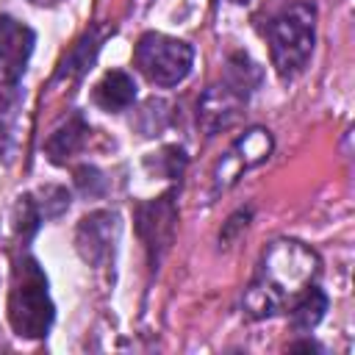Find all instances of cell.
Wrapping results in <instances>:
<instances>
[{
	"instance_id": "30bf717a",
	"label": "cell",
	"mask_w": 355,
	"mask_h": 355,
	"mask_svg": "<svg viewBox=\"0 0 355 355\" xmlns=\"http://www.w3.org/2000/svg\"><path fill=\"white\" fill-rule=\"evenodd\" d=\"M86 133H89V125L80 114H72L67 116L44 141V153L53 164H67L86 141Z\"/></svg>"
},
{
	"instance_id": "8992f818",
	"label": "cell",
	"mask_w": 355,
	"mask_h": 355,
	"mask_svg": "<svg viewBox=\"0 0 355 355\" xmlns=\"http://www.w3.org/2000/svg\"><path fill=\"white\" fill-rule=\"evenodd\" d=\"M269 153H272V133L263 130V128L247 130L241 139H236V144L227 150V155L216 164V169H214V189L222 191V189L233 186L244 169L263 164L269 158Z\"/></svg>"
},
{
	"instance_id": "277c9868",
	"label": "cell",
	"mask_w": 355,
	"mask_h": 355,
	"mask_svg": "<svg viewBox=\"0 0 355 355\" xmlns=\"http://www.w3.org/2000/svg\"><path fill=\"white\" fill-rule=\"evenodd\" d=\"M133 64L136 69L155 86L169 89L178 86L180 80H186V75L191 72L194 64V50L191 44L166 36V33H144L133 50Z\"/></svg>"
},
{
	"instance_id": "4fadbf2b",
	"label": "cell",
	"mask_w": 355,
	"mask_h": 355,
	"mask_svg": "<svg viewBox=\"0 0 355 355\" xmlns=\"http://www.w3.org/2000/svg\"><path fill=\"white\" fill-rule=\"evenodd\" d=\"M97 50H100V39H97V31H89L72 50H69V55L64 58V64H61V69H58V75L55 78H78V75H83L86 72V67L94 61V55H97Z\"/></svg>"
},
{
	"instance_id": "7a4b0ae2",
	"label": "cell",
	"mask_w": 355,
	"mask_h": 355,
	"mask_svg": "<svg viewBox=\"0 0 355 355\" xmlns=\"http://www.w3.org/2000/svg\"><path fill=\"white\" fill-rule=\"evenodd\" d=\"M55 308L47 291V277L36 258L22 255L14 263L11 291H8V322L22 338H42L53 324Z\"/></svg>"
},
{
	"instance_id": "5b68a950",
	"label": "cell",
	"mask_w": 355,
	"mask_h": 355,
	"mask_svg": "<svg viewBox=\"0 0 355 355\" xmlns=\"http://www.w3.org/2000/svg\"><path fill=\"white\" fill-rule=\"evenodd\" d=\"M175 225H178V208H175L172 194L141 202L136 208V233L144 241L153 263L169 250L172 236H175Z\"/></svg>"
},
{
	"instance_id": "3957f363",
	"label": "cell",
	"mask_w": 355,
	"mask_h": 355,
	"mask_svg": "<svg viewBox=\"0 0 355 355\" xmlns=\"http://www.w3.org/2000/svg\"><path fill=\"white\" fill-rule=\"evenodd\" d=\"M272 64L280 78H294L305 69L316 42V11L308 3H291L266 28Z\"/></svg>"
},
{
	"instance_id": "6da1fadb",
	"label": "cell",
	"mask_w": 355,
	"mask_h": 355,
	"mask_svg": "<svg viewBox=\"0 0 355 355\" xmlns=\"http://www.w3.org/2000/svg\"><path fill=\"white\" fill-rule=\"evenodd\" d=\"M319 275V258L300 241H275L258 266L255 280L244 294L250 319H266L286 308Z\"/></svg>"
},
{
	"instance_id": "52a82bcc",
	"label": "cell",
	"mask_w": 355,
	"mask_h": 355,
	"mask_svg": "<svg viewBox=\"0 0 355 355\" xmlns=\"http://www.w3.org/2000/svg\"><path fill=\"white\" fill-rule=\"evenodd\" d=\"M33 42L36 36L28 25L17 22L14 17L0 14V75L6 80H19L31 58Z\"/></svg>"
},
{
	"instance_id": "7c38bea8",
	"label": "cell",
	"mask_w": 355,
	"mask_h": 355,
	"mask_svg": "<svg viewBox=\"0 0 355 355\" xmlns=\"http://www.w3.org/2000/svg\"><path fill=\"white\" fill-rule=\"evenodd\" d=\"M288 311H291V327H294L297 333H308V330H313V327L322 322V316H324V311H327V297H324L322 288L308 286L305 291H300V294L291 300Z\"/></svg>"
},
{
	"instance_id": "8fae6325",
	"label": "cell",
	"mask_w": 355,
	"mask_h": 355,
	"mask_svg": "<svg viewBox=\"0 0 355 355\" xmlns=\"http://www.w3.org/2000/svg\"><path fill=\"white\" fill-rule=\"evenodd\" d=\"M92 100L103 108V111H125L133 105L136 100V80L122 72V69H114L108 75H103V80L94 86V94Z\"/></svg>"
},
{
	"instance_id": "5bb4252c",
	"label": "cell",
	"mask_w": 355,
	"mask_h": 355,
	"mask_svg": "<svg viewBox=\"0 0 355 355\" xmlns=\"http://www.w3.org/2000/svg\"><path fill=\"white\" fill-rule=\"evenodd\" d=\"M31 197L36 202V211H39L42 222L55 219L69 208V191L61 189V186H44V189H39V194H31Z\"/></svg>"
},
{
	"instance_id": "ba28073f",
	"label": "cell",
	"mask_w": 355,
	"mask_h": 355,
	"mask_svg": "<svg viewBox=\"0 0 355 355\" xmlns=\"http://www.w3.org/2000/svg\"><path fill=\"white\" fill-rule=\"evenodd\" d=\"M244 100L247 97L239 94L233 86H227L225 80L219 86H211L202 94L200 105H197V122H200V128L208 136H214L219 128H227L236 119V114H239V108H241Z\"/></svg>"
},
{
	"instance_id": "9a60e30c",
	"label": "cell",
	"mask_w": 355,
	"mask_h": 355,
	"mask_svg": "<svg viewBox=\"0 0 355 355\" xmlns=\"http://www.w3.org/2000/svg\"><path fill=\"white\" fill-rule=\"evenodd\" d=\"M22 105V89L17 80H0V130H8Z\"/></svg>"
},
{
	"instance_id": "9c48e42d",
	"label": "cell",
	"mask_w": 355,
	"mask_h": 355,
	"mask_svg": "<svg viewBox=\"0 0 355 355\" xmlns=\"http://www.w3.org/2000/svg\"><path fill=\"white\" fill-rule=\"evenodd\" d=\"M114 236H116V216L108 211H94L80 219L75 241L89 263H103L114 247Z\"/></svg>"
},
{
	"instance_id": "2e32d148",
	"label": "cell",
	"mask_w": 355,
	"mask_h": 355,
	"mask_svg": "<svg viewBox=\"0 0 355 355\" xmlns=\"http://www.w3.org/2000/svg\"><path fill=\"white\" fill-rule=\"evenodd\" d=\"M75 180H78V186H80V191L83 194H100L103 189H105V178H103V172L100 169H94V166H80L78 172H75Z\"/></svg>"
}]
</instances>
